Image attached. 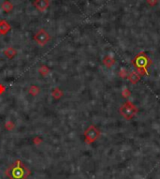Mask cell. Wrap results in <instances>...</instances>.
Here are the masks:
<instances>
[{
  "mask_svg": "<svg viewBox=\"0 0 160 179\" xmlns=\"http://www.w3.org/2000/svg\"><path fill=\"white\" fill-rule=\"evenodd\" d=\"M83 135H84V142H85L87 145H90L99 139L100 135V131L96 126L91 125V126H89L85 129Z\"/></svg>",
  "mask_w": 160,
  "mask_h": 179,
  "instance_id": "obj_4",
  "label": "cell"
},
{
  "mask_svg": "<svg viewBox=\"0 0 160 179\" xmlns=\"http://www.w3.org/2000/svg\"><path fill=\"white\" fill-rule=\"evenodd\" d=\"M3 53L8 59H13L17 55V50L12 47H8L3 51Z\"/></svg>",
  "mask_w": 160,
  "mask_h": 179,
  "instance_id": "obj_8",
  "label": "cell"
},
{
  "mask_svg": "<svg viewBox=\"0 0 160 179\" xmlns=\"http://www.w3.org/2000/svg\"><path fill=\"white\" fill-rule=\"evenodd\" d=\"M52 97L54 98V100H58L64 97V91L59 87H54L52 90Z\"/></svg>",
  "mask_w": 160,
  "mask_h": 179,
  "instance_id": "obj_10",
  "label": "cell"
},
{
  "mask_svg": "<svg viewBox=\"0 0 160 179\" xmlns=\"http://www.w3.org/2000/svg\"><path fill=\"white\" fill-rule=\"evenodd\" d=\"M147 2H148V4H149L150 6L153 7V6H154L155 4L157 3V0H147Z\"/></svg>",
  "mask_w": 160,
  "mask_h": 179,
  "instance_id": "obj_19",
  "label": "cell"
},
{
  "mask_svg": "<svg viewBox=\"0 0 160 179\" xmlns=\"http://www.w3.org/2000/svg\"><path fill=\"white\" fill-rule=\"evenodd\" d=\"M119 75H120V77H122V78H126L127 76H128V73H127V70L126 69H120V72H119Z\"/></svg>",
  "mask_w": 160,
  "mask_h": 179,
  "instance_id": "obj_16",
  "label": "cell"
},
{
  "mask_svg": "<svg viewBox=\"0 0 160 179\" xmlns=\"http://www.w3.org/2000/svg\"><path fill=\"white\" fill-rule=\"evenodd\" d=\"M129 91H128V89L127 88H124V90H123V92H122V95L124 97V98H127L128 96H129Z\"/></svg>",
  "mask_w": 160,
  "mask_h": 179,
  "instance_id": "obj_18",
  "label": "cell"
},
{
  "mask_svg": "<svg viewBox=\"0 0 160 179\" xmlns=\"http://www.w3.org/2000/svg\"><path fill=\"white\" fill-rule=\"evenodd\" d=\"M127 78L132 84H137L140 80V74L136 72V71H133V72H131L130 74H128Z\"/></svg>",
  "mask_w": 160,
  "mask_h": 179,
  "instance_id": "obj_13",
  "label": "cell"
},
{
  "mask_svg": "<svg viewBox=\"0 0 160 179\" xmlns=\"http://www.w3.org/2000/svg\"><path fill=\"white\" fill-rule=\"evenodd\" d=\"M33 142H34L35 145H39V144H41V142H42V139L39 138V137H36V138H34Z\"/></svg>",
  "mask_w": 160,
  "mask_h": 179,
  "instance_id": "obj_17",
  "label": "cell"
},
{
  "mask_svg": "<svg viewBox=\"0 0 160 179\" xmlns=\"http://www.w3.org/2000/svg\"><path fill=\"white\" fill-rule=\"evenodd\" d=\"M1 8L3 10L4 12L10 13V12H11L13 11L14 6H13L12 2L10 1V0H5V1H3L2 4H1Z\"/></svg>",
  "mask_w": 160,
  "mask_h": 179,
  "instance_id": "obj_9",
  "label": "cell"
},
{
  "mask_svg": "<svg viewBox=\"0 0 160 179\" xmlns=\"http://www.w3.org/2000/svg\"><path fill=\"white\" fill-rule=\"evenodd\" d=\"M30 174L31 171L20 159H17L5 171V175L10 179H27Z\"/></svg>",
  "mask_w": 160,
  "mask_h": 179,
  "instance_id": "obj_1",
  "label": "cell"
},
{
  "mask_svg": "<svg viewBox=\"0 0 160 179\" xmlns=\"http://www.w3.org/2000/svg\"><path fill=\"white\" fill-rule=\"evenodd\" d=\"M14 128H15L14 124H13V122L10 121V120H8V121H7L5 123V128L7 129V131H12Z\"/></svg>",
  "mask_w": 160,
  "mask_h": 179,
  "instance_id": "obj_15",
  "label": "cell"
},
{
  "mask_svg": "<svg viewBox=\"0 0 160 179\" xmlns=\"http://www.w3.org/2000/svg\"><path fill=\"white\" fill-rule=\"evenodd\" d=\"M120 113H121V115L124 118H126V120H130L138 113V108L132 102L126 101L120 107Z\"/></svg>",
  "mask_w": 160,
  "mask_h": 179,
  "instance_id": "obj_2",
  "label": "cell"
},
{
  "mask_svg": "<svg viewBox=\"0 0 160 179\" xmlns=\"http://www.w3.org/2000/svg\"><path fill=\"white\" fill-rule=\"evenodd\" d=\"M33 39L38 45H39L41 47H43V46H45L46 44H48V42L51 41V36L48 33V31L46 29L41 28L33 36Z\"/></svg>",
  "mask_w": 160,
  "mask_h": 179,
  "instance_id": "obj_3",
  "label": "cell"
},
{
  "mask_svg": "<svg viewBox=\"0 0 160 179\" xmlns=\"http://www.w3.org/2000/svg\"><path fill=\"white\" fill-rule=\"evenodd\" d=\"M33 5L38 11L45 12L50 7V1L49 0H35Z\"/></svg>",
  "mask_w": 160,
  "mask_h": 179,
  "instance_id": "obj_6",
  "label": "cell"
},
{
  "mask_svg": "<svg viewBox=\"0 0 160 179\" xmlns=\"http://www.w3.org/2000/svg\"><path fill=\"white\" fill-rule=\"evenodd\" d=\"M134 64L137 67L138 70H140V69H147L148 66L151 64V60L145 55H143V53H140V55H138L135 58Z\"/></svg>",
  "mask_w": 160,
  "mask_h": 179,
  "instance_id": "obj_5",
  "label": "cell"
},
{
  "mask_svg": "<svg viewBox=\"0 0 160 179\" xmlns=\"http://www.w3.org/2000/svg\"><path fill=\"white\" fill-rule=\"evenodd\" d=\"M28 92L31 96L33 97H37L39 93H41V88H39L38 86H35V84H32V86H30L29 89H28Z\"/></svg>",
  "mask_w": 160,
  "mask_h": 179,
  "instance_id": "obj_12",
  "label": "cell"
},
{
  "mask_svg": "<svg viewBox=\"0 0 160 179\" xmlns=\"http://www.w3.org/2000/svg\"><path fill=\"white\" fill-rule=\"evenodd\" d=\"M50 72H51V70H50V69L48 68V66H46V65H41L38 68V73L41 74V76H43V77H46V76H48Z\"/></svg>",
  "mask_w": 160,
  "mask_h": 179,
  "instance_id": "obj_14",
  "label": "cell"
},
{
  "mask_svg": "<svg viewBox=\"0 0 160 179\" xmlns=\"http://www.w3.org/2000/svg\"><path fill=\"white\" fill-rule=\"evenodd\" d=\"M115 63V60L114 58L112 55H106L103 58V64L107 67V68H110L112 67Z\"/></svg>",
  "mask_w": 160,
  "mask_h": 179,
  "instance_id": "obj_11",
  "label": "cell"
},
{
  "mask_svg": "<svg viewBox=\"0 0 160 179\" xmlns=\"http://www.w3.org/2000/svg\"><path fill=\"white\" fill-rule=\"evenodd\" d=\"M11 30V25L8 21L0 20V36H6Z\"/></svg>",
  "mask_w": 160,
  "mask_h": 179,
  "instance_id": "obj_7",
  "label": "cell"
}]
</instances>
